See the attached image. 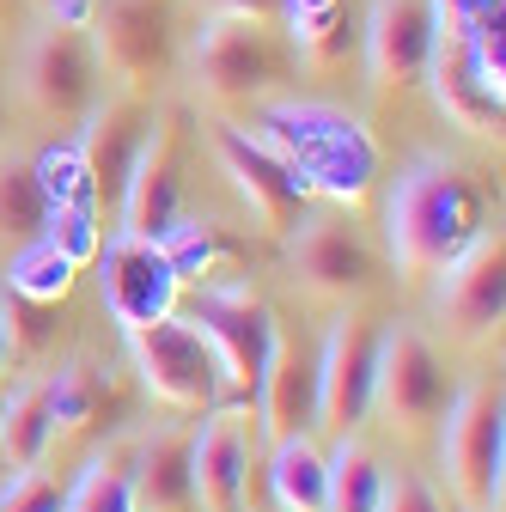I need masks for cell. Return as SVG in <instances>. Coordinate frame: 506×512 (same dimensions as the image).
<instances>
[{
    "label": "cell",
    "mask_w": 506,
    "mask_h": 512,
    "mask_svg": "<svg viewBox=\"0 0 506 512\" xmlns=\"http://www.w3.org/2000/svg\"><path fill=\"white\" fill-rule=\"evenodd\" d=\"M488 226V196L476 171H464L446 153H421L385 202V238H391V263L403 281H427L452 263V256Z\"/></svg>",
    "instance_id": "6da1fadb"
},
{
    "label": "cell",
    "mask_w": 506,
    "mask_h": 512,
    "mask_svg": "<svg viewBox=\"0 0 506 512\" xmlns=\"http://www.w3.org/2000/svg\"><path fill=\"white\" fill-rule=\"evenodd\" d=\"M250 135L263 147H275L311 196L330 202H360L366 183L378 177V147L366 141V128L330 104H293V98H263Z\"/></svg>",
    "instance_id": "7a4b0ae2"
},
{
    "label": "cell",
    "mask_w": 506,
    "mask_h": 512,
    "mask_svg": "<svg viewBox=\"0 0 506 512\" xmlns=\"http://www.w3.org/2000/svg\"><path fill=\"white\" fill-rule=\"evenodd\" d=\"M293 74V55L281 49L275 25H257V19H220L208 13L196 25V43H189V80L196 92L220 110H238V104H263L287 86Z\"/></svg>",
    "instance_id": "3957f363"
},
{
    "label": "cell",
    "mask_w": 506,
    "mask_h": 512,
    "mask_svg": "<svg viewBox=\"0 0 506 512\" xmlns=\"http://www.w3.org/2000/svg\"><path fill=\"white\" fill-rule=\"evenodd\" d=\"M13 86L25 98V110H37L55 128H80L92 116V104L104 98V68H98V49L92 31L80 19H55L43 13V25L25 37L19 49V68Z\"/></svg>",
    "instance_id": "277c9868"
},
{
    "label": "cell",
    "mask_w": 506,
    "mask_h": 512,
    "mask_svg": "<svg viewBox=\"0 0 506 512\" xmlns=\"http://www.w3.org/2000/svg\"><path fill=\"white\" fill-rule=\"evenodd\" d=\"M439 464L464 512H500L506 476V397L500 378H470L439 415Z\"/></svg>",
    "instance_id": "5b68a950"
},
{
    "label": "cell",
    "mask_w": 506,
    "mask_h": 512,
    "mask_svg": "<svg viewBox=\"0 0 506 512\" xmlns=\"http://www.w3.org/2000/svg\"><path fill=\"white\" fill-rule=\"evenodd\" d=\"M86 31H92L104 80H116V92L147 98L177 68L183 0H92Z\"/></svg>",
    "instance_id": "8992f818"
},
{
    "label": "cell",
    "mask_w": 506,
    "mask_h": 512,
    "mask_svg": "<svg viewBox=\"0 0 506 512\" xmlns=\"http://www.w3.org/2000/svg\"><path fill=\"white\" fill-rule=\"evenodd\" d=\"M189 324L202 330V342L214 348L220 366V391L232 403H257V384L269 366V342H275V311L263 305V293L250 281H220L202 293Z\"/></svg>",
    "instance_id": "52a82bcc"
},
{
    "label": "cell",
    "mask_w": 506,
    "mask_h": 512,
    "mask_svg": "<svg viewBox=\"0 0 506 512\" xmlns=\"http://www.w3.org/2000/svg\"><path fill=\"white\" fill-rule=\"evenodd\" d=\"M129 360L147 384V397L165 403L171 415H202L220 403V366L214 348L202 342V330L189 317H159V324L129 330Z\"/></svg>",
    "instance_id": "ba28073f"
},
{
    "label": "cell",
    "mask_w": 506,
    "mask_h": 512,
    "mask_svg": "<svg viewBox=\"0 0 506 512\" xmlns=\"http://www.w3.org/2000/svg\"><path fill=\"white\" fill-rule=\"evenodd\" d=\"M452 403L446 360L415 324L378 330V366H372V409L397 433H427Z\"/></svg>",
    "instance_id": "9c48e42d"
},
{
    "label": "cell",
    "mask_w": 506,
    "mask_h": 512,
    "mask_svg": "<svg viewBox=\"0 0 506 512\" xmlns=\"http://www.w3.org/2000/svg\"><path fill=\"white\" fill-rule=\"evenodd\" d=\"M433 317L446 324L452 342H494L500 336V317H506V232L482 226L446 269H439L433 287Z\"/></svg>",
    "instance_id": "30bf717a"
},
{
    "label": "cell",
    "mask_w": 506,
    "mask_h": 512,
    "mask_svg": "<svg viewBox=\"0 0 506 512\" xmlns=\"http://www.w3.org/2000/svg\"><path fill=\"white\" fill-rule=\"evenodd\" d=\"M214 159H220V171L232 177L238 202L257 214L263 232H293V226L311 214V202H318V196L305 189V177H299L275 147H263L244 122H214Z\"/></svg>",
    "instance_id": "8fae6325"
},
{
    "label": "cell",
    "mask_w": 506,
    "mask_h": 512,
    "mask_svg": "<svg viewBox=\"0 0 506 512\" xmlns=\"http://www.w3.org/2000/svg\"><path fill=\"white\" fill-rule=\"evenodd\" d=\"M183 153H189V128L177 110L147 122V141L135 153V171L122 183V238H165L183 220Z\"/></svg>",
    "instance_id": "7c38bea8"
},
{
    "label": "cell",
    "mask_w": 506,
    "mask_h": 512,
    "mask_svg": "<svg viewBox=\"0 0 506 512\" xmlns=\"http://www.w3.org/2000/svg\"><path fill=\"white\" fill-rule=\"evenodd\" d=\"M287 269L311 299H324V305L360 299L372 287V275H378L372 244L348 214H305L293 226V244H287Z\"/></svg>",
    "instance_id": "4fadbf2b"
},
{
    "label": "cell",
    "mask_w": 506,
    "mask_h": 512,
    "mask_svg": "<svg viewBox=\"0 0 506 512\" xmlns=\"http://www.w3.org/2000/svg\"><path fill=\"white\" fill-rule=\"evenodd\" d=\"M378 317L342 311L324 348H318V427L324 433H360L372 415V366H378Z\"/></svg>",
    "instance_id": "5bb4252c"
},
{
    "label": "cell",
    "mask_w": 506,
    "mask_h": 512,
    "mask_svg": "<svg viewBox=\"0 0 506 512\" xmlns=\"http://www.w3.org/2000/svg\"><path fill=\"white\" fill-rule=\"evenodd\" d=\"M250 403L214 409L196 433H189V482H196V512H250Z\"/></svg>",
    "instance_id": "9a60e30c"
},
{
    "label": "cell",
    "mask_w": 506,
    "mask_h": 512,
    "mask_svg": "<svg viewBox=\"0 0 506 512\" xmlns=\"http://www.w3.org/2000/svg\"><path fill=\"white\" fill-rule=\"evenodd\" d=\"M360 55H366V80L378 98H403L409 86H421L427 55H433L427 0H372L360 25Z\"/></svg>",
    "instance_id": "2e32d148"
},
{
    "label": "cell",
    "mask_w": 506,
    "mask_h": 512,
    "mask_svg": "<svg viewBox=\"0 0 506 512\" xmlns=\"http://www.w3.org/2000/svg\"><path fill=\"white\" fill-rule=\"evenodd\" d=\"M177 293H183V275L171 269L159 238H116L104 250V311L122 324V336L171 317Z\"/></svg>",
    "instance_id": "e0dca14e"
},
{
    "label": "cell",
    "mask_w": 506,
    "mask_h": 512,
    "mask_svg": "<svg viewBox=\"0 0 506 512\" xmlns=\"http://www.w3.org/2000/svg\"><path fill=\"white\" fill-rule=\"evenodd\" d=\"M147 98L135 92H116V98H98L92 116H86V135L74 141L80 147V165H86V189H92V214L104 220V208L122 202V183L135 171V153L147 141Z\"/></svg>",
    "instance_id": "ac0fdd59"
},
{
    "label": "cell",
    "mask_w": 506,
    "mask_h": 512,
    "mask_svg": "<svg viewBox=\"0 0 506 512\" xmlns=\"http://www.w3.org/2000/svg\"><path fill=\"white\" fill-rule=\"evenodd\" d=\"M250 415H257V427H263L269 445L318 427V354H311L299 336H281V324H275L269 366H263V384H257Z\"/></svg>",
    "instance_id": "d6986e66"
},
{
    "label": "cell",
    "mask_w": 506,
    "mask_h": 512,
    "mask_svg": "<svg viewBox=\"0 0 506 512\" xmlns=\"http://www.w3.org/2000/svg\"><path fill=\"white\" fill-rule=\"evenodd\" d=\"M421 80L433 86V104H439V116H446V122H458L464 135H476V141H500L506 98L470 68V55H464L458 43H433Z\"/></svg>",
    "instance_id": "ffe728a7"
},
{
    "label": "cell",
    "mask_w": 506,
    "mask_h": 512,
    "mask_svg": "<svg viewBox=\"0 0 506 512\" xmlns=\"http://www.w3.org/2000/svg\"><path fill=\"white\" fill-rule=\"evenodd\" d=\"M135 506L141 512H196L189 427H159V433L135 439Z\"/></svg>",
    "instance_id": "44dd1931"
},
{
    "label": "cell",
    "mask_w": 506,
    "mask_h": 512,
    "mask_svg": "<svg viewBox=\"0 0 506 512\" xmlns=\"http://www.w3.org/2000/svg\"><path fill=\"white\" fill-rule=\"evenodd\" d=\"M281 25H287V49L305 68H342L354 55L360 31L348 19V0H281Z\"/></svg>",
    "instance_id": "7402d4cb"
},
{
    "label": "cell",
    "mask_w": 506,
    "mask_h": 512,
    "mask_svg": "<svg viewBox=\"0 0 506 512\" xmlns=\"http://www.w3.org/2000/svg\"><path fill=\"white\" fill-rule=\"evenodd\" d=\"M116 409V391H110V372L86 354L61 360L49 372V415H55V439H80L92 427H104V415Z\"/></svg>",
    "instance_id": "603a6c76"
},
{
    "label": "cell",
    "mask_w": 506,
    "mask_h": 512,
    "mask_svg": "<svg viewBox=\"0 0 506 512\" xmlns=\"http://www.w3.org/2000/svg\"><path fill=\"white\" fill-rule=\"evenodd\" d=\"M269 494L281 512H330V452L311 433L269 445Z\"/></svg>",
    "instance_id": "cb8c5ba5"
},
{
    "label": "cell",
    "mask_w": 506,
    "mask_h": 512,
    "mask_svg": "<svg viewBox=\"0 0 506 512\" xmlns=\"http://www.w3.org/2000/svg\"><path fill=\"white\" fill-rule=\"evenodd\" d=\"M55 220L49 208V189L37 177V159L31 153H0V244L19 250L31 238H43Z\"/></svg>",
    "instance_id": "d4e9b609"
},
{
    "label": "cell",
    "mask_w": 506,
    "mask_h": 512,
    "mask_svg": "<svg viewBox=\"0 0 506 512\" xmlns=\"http://www.w3.org/2000/svg\"><path fill=\"white\" fill-rule=\"evenodd\" d=\"M55 445V415H49V378H31L13 391V403L0 409V452L13 470H37Z\"/></svg>",
    "instance_id": "484cf974"
},
{
    "label": "cell",
    "mask_w": 506,
    "mask_h": 512,
    "mask_svg": "<svg viewBox=\"0 0 506 512\" xmlns=\"http://www.w3.org/2000/svg\"><path fill=\"white\" fill-rule=\"evenodd\" d=\"M61 512H141L135 506V439H116L80 470Z\"/></svg>",
    "instance_id": "4316f807"
},
{
    "label": "cell",
    "mask_w": 506,
    "mask_h": 512,
    "mask_svg": "<svg viewBox=\"0 0 506 512\" xmlns=\"http://www.w3.org/2000/svg\"><path fill=\"white\" fill-rule=\"evenodd\" d=\"M74 275H80V263L43 232V238H31V244L13 250V263H7V275H0V287L19 293V299H31V305H61V299L74 293Z\"/></svg>",
    "instance_id": "83f0119b"
},
{
    "label": "cell",
    "mask_w": 506,
    "mask_h": 512,
    "mask_svg": "<svg viewBox=\"0 0 506 512\" xmlns=\"http://www.w3.org/2000/svg\"><path fill=\"white\" fill-rule=\"evenodd\" d=\"M385 464L360 433H336V452H330V512H378L385 500Z\"/></svg>",
    "instance_id": "f1b7e54d"
},
{
    "label": "cell",
    "mask_w": 506,
    "mask_h": 512,
    "mask_svg": "<svg viewBox=\"0 0 506 512\" xmlns=\"http://www.w3.org/2000/svg\"><path fill=\"white\" fill-rule=\"evenodd\" d=\"M159 244H165L171 269H177L183 281H202V275H214L220 263H232V256H238V244L220 238V226H202V220H177Z\"/></svg>",
    "instance_id": "f546056e"
},
{
    "label": "cell",
    "mask_w": 506,
    "mask_h": 512,
    "mask_svg": "<svg viewBox=\"0 0 506 512\" xmlns=\"http://www.w3.org/2000/svg\"><path fill=\"white\" fill-rule=\"evenodd\" d=\"M0 330H7V354L37 360L49 348V336H55V305H31V299L0 287Z\"/></svg>",
    "instance_id": "4dcf8cb0"
},
{
    "label": "cell",
    "mask_w": 506,
    "mask_h": 512,
    "mask_svg": "<svg viewBox=\"0 0 506 512\" xmlns=\"http://www.w3.org/2000/svg\"><path fill=\"white\" fill-rule=\"evenodd\" d=\"M37 177L49 189V208H92V189H86V165L80 147H61V153H37Z\"/></svg>",
    "instance_id": "1f68e13d"
},
{
    "label": "cell",
    "mask_w": 506,
    "mask_h": 512,
    "mask_svg": "<svg viewBox=\"0 0 506 512\" xmlns=\"http://www.w3.org/2000/svg\"><path fill=\"white\" fill-rule=\"evenodd\" d=\"M61 500H68V488L49 482L43 470H19L0 488V512H61Z\"/></svg>",
    "instance_id": "d6a6232c"
},
{
    "label": "cell",
    "mask_w": 506,
    "mask_h": 512,
    "mask_svg": "<svg viewBox=\"0 0 506 512\" xmlns=\"http://www.w3.org/2000/svg\"><path fill=\"white\" fill-rule=\"evenodd\" d=\"M378 512H446V506H439V494H433L421 476H397V482H385Z\"/></svg>",
    "instance_id": "836d02e7"
},
{
    "label": "cell",
    "mask_w": 506,
    "mask_h": 512,
    "mask_svg": "<svg viewBox=\"0 0 506 512\" xmlns=\"http://www.w3.org/2000/svg\"><path fill=\"white\" fill-rule=\"evenodd\" d=\"M220 19H257V25H281V0H202Z\"/></svg>",
    "instance_id": "e575fe53"
},
{
    "label": "cell",
    "mask_w": 506,
    "mask_h": 512,
    "mask_svg": "<svg viewBox=\"0 0 506 512\" xmlns=\"http://www.w3.org/2000/svg\"><path fill=\"white\" fill-rule=\"evenodd\" d=\"M37 7L55 13V19H80V25L92 19V0H37Z\"/></svg>",
    "instance_id": "d590c367"
},
{
    "label": "cell",
    "mask_w": 506,
    "mask_h": 512,
    "mask_svg": "<svg viewBox=\"0 0 506 512\" xmlns=\"http://www.w3.org/2000/svg\"><path fill=\"white\" fill-rule=\"evenodd\" d=\"M19 7H25V0H0V25H13V19H19Z\"/></svg>",
    "instance_id": "8d00e7d4"
},
{
    "label": "cell",
    "mask_w": 506,
    "mask_h": 512,
    "mask_svg": "<svg viewBox=\"0 0 506 512\" xmlns=\"http://www.w3.org/2000/svg\"><path fill=\"white\" fill-rule=\"evenodd\" d=\"M7 366H13V354H7V330H0V384H7Z\"/></svg>",
    "instance_id": "74e56055"
},
{
    "label": "cell",
    "mask_w": 506,
    "mask_h": 512,
    "mask_svg": "<svg viewBox=\"0 0 506 512\" xmlns=\"http://www.w3.org/2000/svg\"><path fill=\"white\" fill-rule=\"evenodd\" d=\"M0 147H7V92H0Z\"/></svg>",
    "instance_id": "f35d334b"
},
{
    "label": "cell",
    "mask_w": 506,
    "mask_h": 512,
    "mask_svg": "<svg viewBox=\"0 0 506 512\" xmlns=\"http://www.w3.org/2000/svg\"><path fill=\"white\" fill-rule=\"evenodd\" d=\"M458 512H464V506H458Z\"/></svg>",
    "instance_id": "ab89813d"
}]
</instances>
